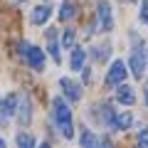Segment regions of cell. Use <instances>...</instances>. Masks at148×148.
Segmentation results:
<instances>
[{"label":"cell","instance_id":"17","mask_svg":"<svg viewBox=\"0 0 148 148\" xmlns=\"http://www.w3.org/2000/svg\"><path fill=\"white\" fill-rule=\"evenodd\" d=\"M109 45H104V47H94V52H91V57H94L96 59V62H104V59L106 57H109Z\"/></svg>","mask_w":148,"mask_h":148},{"label":"cell","instance_id":"7","mask_svg":"<svg viewBox=\"0 0 148 148\" xmlns=\"http://www.w3.org/2000/svg\"><path fill=\"white\" fill-rule=\"evenodd\" d=\"M116 99L121 101L123 106H131L133 101H136V91H133V86H128V84H119V89H116Z\"/></svg>","mask_w":148,"mask_h":148},{"label":"cell","instance_id":"19","mask_svg":"<svg viewBox=\"0 0 148 148\" xmlns=\"http://www.w3.org/2000/svg\"><path fill=\"white\" fill-rule=\"evenodd\" d=\"M138 146L148 148V128H146V131H141V133H138Z\"/></svg>","mask_w":148,"mask_h":148},{"label":"cell","instance_id":"21","mask_svg":"<svg viewBox=\"0 0 148 148\" xmlns=\"http://www.w3.org/2000/svg\"><path fill=\"white\" fill-rule=\"evenodd\" d=\"M8 121V114H5V104H3V99H0V123Z\"/></svg>","mask_w":148,"mask_h":148},{"label":"cell","instance_id":"6","mask_svg":"<svg viewBox=\"0 0 148 148\" xmlns=\"http://www.w3.org/2000/svg\"><path fill=\"white\" fill-rule=\"evenodd\" d=\"M25 59H27V64H30L35 72H42V69H45V52H42L40 47H32V45H30Z\"/></svg>","mask_w":148,"mask_h":148},{"label":"cell","instance_id":"3","mask_svg":"<svg viewBox=\"0 0 148 148\" xmlns=\"http://www.w3.org/2000/svg\"><path fill=\"white\" fill-rule=\"evenodd\" d=\"M96 27L101 32H111L114 27V15H111V5L106 0H101L99 5H96Z\"/></svg>","mask_w":148,"mask_h":148},{"label":"cell","instance_id":"12","mask_svg":"<svg viewBox=\"0 0 148 148\" xmlns=\"http://www.w3.org/2000/svg\"><path fill=\"white\" fill-rule=\"evenodd\" d=\"M47 40H49V54H52V59L54 62H62V54H59V42H57V32L54 30H49L47 32Z\"/></svg>","mask_w":148,"mask_h":148},{"label":"cell","instance_id":"14","mask_svg":"<svg viewBox=\"0 0 148 148\" xmlns=\"http://www.w3.org/2000/svg\"><path fill=\"white\" fill-rule=\"evenodd\" d=\"M79 143H82L84 148H96V146H101V138H99V136H94L91 131H82Z\"/></svg>","mask_w":148,"mask_h":148},{"label":"cell","instance_id":"16","mask_svg":"<svg viewBox=\"0 0 148 148\" xmlns=\"http://www.w3.org/2000/svg\"><path fill=\"white\" fill-rule=\"evenodd\" d=\"M17 146L20 148H32L35 146V138H32L30 133H17Z\"/></svg>","mask_w":148,"mask_h":148},{"label":"cell","instance_id":"15","mask_svg":"<svg viewBox=\"0 0 148 148\" xmlns=\"http://www.w3.org/2000/svg\"><path fill=\"white\" fill-rule=\"evenodd\" d=\"M74 15H77V5H74L72 0H64L62 10H59V20H72Z\"/></svg>","mask_w":148,"mask_h":148},{"label":"cell","instance_id":"9","mask_svg":"<svg viewBox=\"0 0 148 148\" xmlns=\"http://www.w3.org/2000/svg\"><path fill=\"white\" fill-rule=\"evenodd\" d=\"M131 123H133V116L128 114V111H123V114H116V119H114V123H111V131H126Z\"/></svg>","mask_w":148,"mask_h":148},{"label":"cell","instance_id":"4","mask_svg":"<svg viewBox=\"0 0 148 148\" xmlns=\"http://www.w3.org/2000/svg\"><path fill=\"white\" fill-rule=\"evenodd\" d=\"M126 74H128L126 64H123L121 59H116V62L111 64L109 74H106V84H109V86H119V84H123V79H126Z\"/></svg>","mask_w":148,"mask_h":148},{"label":"cell","instance_id":"10","mask_svg":"<svg viewBox=\"0 0 148 148\" xmlns=\"http://www.w3.org/2000/svg\"><path fill=\"white\" fill-rule=\"evenodd\" d=\"M96 119H99L101 123H106V126L111 128V123H114V119H116V114H114V109H111L109 104H104V106H96Z\"/></svg>","mask_w":148,"mask_h":148},{"label":"cell","instance_id":"20","mask_svg":"<svg viewBox=\"0 0 148 148\" xmlns=\"http://www.w3.org/2000/svg\"><path fill=\"white\" fill-rule=\"evenodd\" d=\"M141 20L148 22V0H143V5H141Z\"/></svg>","mask_w":148,"mask_h":148},{"label":"cell","instance_id":"22","mask_svg":"<svg viewBox=\"0 0 148 148\" xmlns=\"http://www.w3.org/2000/svg\"><path fill=\"white\" fill-rule=\"evenodd\" d=\"M0 148H5V138H0Z\"/></svg>","mask_w":148,"mask_h":148},{"label":"cell","instance_id":"11","mask_svg":"<svg viewBox=\"0 0 148 148\" xmlns=\"http://www.w3.org/2000/svg\"><path fill=\"white\" fill-rule=\"evenodd\" d=\"M49 15H52L49 5H37L35 10H32V22H35V25H45V22L49 20Z\"/></svg>","mask_w":148,"mask_h":148},{"label":"cell","instance_id":"2","mask_svg":"<svg viewBox=\"0 0 148 148\" xmlns=\"http://www.w3.org/2000/svg\"><path fill=\"white\" fill-rule=\"evenodd\" d=\"M146 62H148V54H146V49H143V45H138L131 52V59H128V67H131V72H133L136 79H141L143 74H146Z\"/></svg>","mask_w":148,"mask_h":148},{"label":"cell","instance_id":"23","mask_svg":"<svg viewBox=\"0 0 148 148\" xmlns=\"http://www.w3.org/2000/svg\"><path fill=\"white\" fill-rule=\"evenodd\" d=\"M146 104H148V89H146Z\"/></svg>","mask_w":148,"mask_h":148},{"label":"cell","instance_id":"18","mask_svg":"<svg viewBox=\"0 0 148 148\" xmlns=\"http://www.w3.org/2000/svg\"><path fill=\"white\" fill-rule=\"evenodd\" d=\"M74 37H77V32H74V30H64V35H62V47H72V45H74Z\"/></svg>","mask_w":148,"mask_h":148},{"label":"cell","instance_id":"1","mask_svg":"<svg viewBox=\"0 0 148 148\" xmlns=\"http://www.w3.org/2000/svg\"><path fill=\"white\" fill-rule=\"evenodd\" d=\"M52 116H54V126H57V131L62 133L64 138H72V136H74L72 111H69V106L64 104V101L59 99V96L52 101Z\"/></svg>","mask_w":148,"mask_h":148},{"label":"cell","instance_id":"5","mask_svg":"<svg viewBox=\"0 0 148 148\" xmlns=\"http://www.w3.org/2000/svg\"><path fill=\"white\" fill-rule=\"evenodd\" d=\"M59 86H62L64 96H67L69 101H79L82 99V86L77 84V82H72L69 77H62V79H59Z\"/></svg>","mask_w":148,"mask_h":148},{"label":"cell","instance_id":"8","mask_svg":"<svg viewBox=\"0 0 148 148\" xmlns=\"http://www.w3.org/2000/svg\"><path fill=\"white\" fill-rule=\"evenodd\" d=\"M17 116H20V123H22V126H30V121H32V111H30V99H27V96H22V99H20Z\"/></svg>","mask_w":148,"mask_h":148},{"label":"cell","instance_id":"13","mask_svg":"<svg viewBox=\"0 0 148 148\" xmlns=\"http://www.w3.org/2000/svg\"><path fill=\"white\" fill-rule=\"evenodd\" d=\"M84 59H86V52L82 47H77L72 52V69L74 72H82V69H84Z\"/></svg>","mask_w":148,"mask_h":148}]
</instances>
